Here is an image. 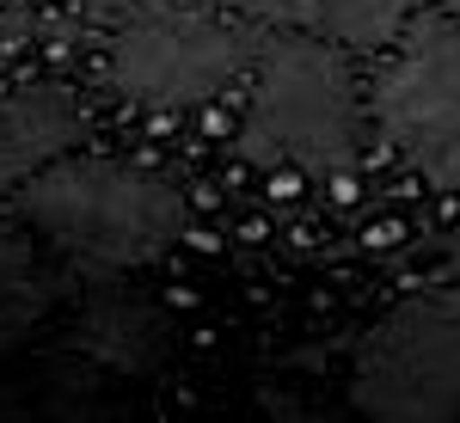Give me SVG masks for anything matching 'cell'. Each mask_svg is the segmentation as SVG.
I'll return each mask as SVG.
<instances>
[{"label":"cell","instance_id":"ba28073f","mask_svg":"<svg viewBox=\"0 0 460 423\" xmlns=\"http://www.w3.org/2000/svg\"><path fill=\"white\" fill-rule=\"evenodd\" d=\"M442 6H448V13H455V19H460V0H442Z\"/></svg>","mask_w":460,"mask_h":423},{"label":"cell","instance_id":"6da1fadb","mask_svg":"<svg viewBox=\"0 0 460 423\" xmlns=\"http://www.w3.org/2000/svg\"><path fill=\"white\" fill-rule=\"evenodd\" d=\"M13 209L93 264H154L184 240V197L123 160H49L13 190Z\"/></svg>","mask_w":460,"mask_h":423},{"label":"cell","instance_id":"7a4b0ae2","mask_svg":"<svg viewBox=\"0 0 460 423\" xmlns=\"http://www.w3.org/2000/svg\"><path fill=\"white\" fill-rule=\"evenodd\" d=\"M240 147L264 166H307V172L356 166V110H350L344 43L307 31L264 37Z\"/></svg>","mask_w":460,"mask_h":423},{"label":"cell","instance_id":"3957f363","mask_svg":"<svg viewBox=\"0 0 460 423\" xmlns=\"http://www.w3.org/2000/svg\"><path fill=\"white\" fill-rule=\"evenodd\" d=\"M252 62H258V43L246 25L190 13V6H147L111 37V86L147 110L203 105Z\"/></svg>","mask_w":460,"mask_h":423},{"label":"cell","instance_id":"5b68a950","mask_svg":"<svg viewBox=\"0 0 460 423\" xmlns=\"http://www.w3.org/2000/svg\"><path fill=\"white\" fill-rule=\"evenodd\" d=\"M368 110L411 172L436 190H460V19L405 37L375 80Z\"/></svg>","mask_w":460,"mask_h":423},{"label":"cell","instance_id":"8992f818","mask_svg":"<svg viewBox=\"0 0 460 423\" xmlns=\"http://www.w3.org/2000/svg\"><path fill=\"white\" fill-rule=\"evenodd\" d=\"M240 19H258L270 31H307L332 43H387L405 25V0H215Z\"/></svg>","mask_w":460,"mask_h":423},{"label":"cell","instance_id":"277c9868","mask_svg":"<svg viewBox=\"0 0 460 423\" xmlns=\"http://www.w3.org/2000/svg\"><path fill=\"white\" fill-rule=\"evenodd\" d=\"M350 405L387 423L460 418V295H424L362 338Z\"/></svg>","mask_w":460,"mask_h":423},{"label":"cell","instance_id":"52a82bcc","mask_svg":"<svg viewBox=\"0 0 460 423\" xmlns=\"http://www.w3.org/2000/svg\"><path fill=\"white\" fill-rule=\"evenodd\" d=\"M80 136V117L62 93L49 86H25L0 105V190H19L31 172L49 160H62Z\"/></svg>","mask_w":460,"mask_h":423}]
</instances>
